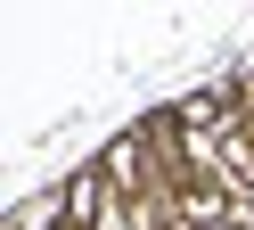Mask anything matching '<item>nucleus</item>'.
Segmentation results:
<instances>
[{
  "label": "nucleus",
  "instance_id": "1",
  "mask_svg": "<svg viewBox=\"0 0 254 230\" xmlns=\"http://www.w3.org/2000/svg\"><path fill=\"white\" fill-rule=\"evenodd\" d=\"M99 206H107V181H99V173H82V181L66 189V222H74V230H90V222H99Z\"/></svg>",
  "mask_w": 254,
  "mask_h": 230
}]
</instances>
